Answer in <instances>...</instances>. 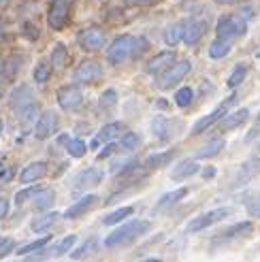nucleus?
I'll use <instances>...</instances> for the list:
<instances>
[{"mask_svg":"<svg viewBox=\"0 0 260 262\" xmlns=\"http://www.w3.org/2000/svg\"><path fill=\"white\" fill-rule=\"evenodd\" d=\"M149 49V41L141 34H122L107 47V62L113 67H120L130 60L143 56Z\"/></svg>","mask_w":260,"mask_h":262,"instance_id":"obj_1","label":"nucleus"},{"mask_svg":"<svg viewBox=\"0 0 260 262\" xmlns=\"http://www.w3.org/2000/svg\"><path fill=\"white\" fill-rule=\"evenodd\" d=\"M151 228V224L147 220H130L126 222V224H122L118 230L109 232L105 241H102V245L109 247V250H115V247H126L130 243H135L139 237H143V234H147Z\"/></svg>","mask_w":260,"mask_h":262,"instance_id":"obj_2","label":"nucleus"},{"mask_svg":"<svg viewBox=\"0 0 260 262\" xmlns=\"http://www.w3.org/2000/svg\"><path fill=\"white\" fill-rule=\"evenodd\" d=\"M250 17L243 15H222L215 24V34L218 38H224V41H235V38L243 36L248 30Z\"/></svg>","mask_w":260,"mask_h":262,"instance_id":"obj_3","label":"nucleus"},{"mask_svg":"<svg viewBox=\"0 0 260 262\" xmlns=\"http://www.w3.org/2000/svg\"><path fill=\"white\" fill-rule=\"evenodd\" d=\"M190 71H192V62L190 60L173 62L166 71H162L160 75H156V85H158L160 90H171L179 81H184V77H188Z\"/></svg>","mask_w":260,"mask_h":262,"instance_id":"obj_4","label":"nucleus"},{"mask_svg":"<svg viewBox=\"0 0 260 262\" xmlns=\"http://www.w3.org/2000/svg\"><path fill=\"white\" fill-rule=\"evenodd\" d=\"M75 0H51L47 9V24L51 30H64L71 19Z\"/></svg>","mask_w":260,"mask_h":262,"instance_id":"obj_5","label":"nucleus"},{"mask_svg":"<svg viewBox=\"0 0 260 262\" xmlns=\"http://www.w3.org/2000/svg\"><path fill=\"white\" fill-rule=\"evenodd\" d=\"M237 100V94H232V96H228L222 104H220V107H215L209 115H205V117H201V120L197 122V124H194L192 126V130H190V135L192 137H197V135H203L205 133V130H209L211 126H215L220 120H222V117L228 113V109H230V104L232 102H235Z\"/></svg>","mask_w":260,"mask_h":262,"instance_id":"obj_6","label":"nucleus"},{"mask_svg":"<svg viewBox=\"0 0 260 262\" xmlns=\"http://www.w3.org/2000/svg\"><path fill=\"white\" fill-rule=\"evenodd\" d=\"M230 213H232V211H230V207H218V209H211V211L201 213L199 217L190 220V222H188V226H186V230H188V232H201V230H205V228H209V226L218 224V222L226 220Z\"/></svg>","mask_w":260,"mask_h":262,"instance_id":"obj_7","label":"nucleus"},{"mask_svg":"<svg viewBox=\"0 0 260 262\" xmlns=\"http://www.w3.org/2000/svg\"><path fill=\"white\" fill-rule=\"evenodd\" d=\"M77 43L85 51H100L107 45V32L98 26H90V28L77 32Z\"/></svg>","mask_w":260,"mask_h":262,"instance_id":"obj_8","label":"nucleus"},{"mask_svg":"<svg viewBox=\"0 0 260 262\" xmlns=\"http://www.w3.org/2000/svg\"><path fill=\"white\" fill-rule=\"evenodd\" d=\"M102 75H105V71H102L100 62H96V60H83L79 67L75 69L73 81L75 83H94V81L102 79Z\"/></svg>","mask_w":260,"mask_h":262,"instance_id":"obj_9","label":"nucleus"},{"mask_svg":"<svg viewBox=\"0 0 260 262\" xmlns=\"http://www.w3.org/2000/svg\"><path fill=\"white\" fill-rule=\"evenodd\" d=\"M102 179H105V171H102V168H98V166H90V168H85V171H81V173L75 175V179H73V190L85 192V190H90V188H96Z\"/></svg>","mask_w":260,"mask_h":262,"instance_id":"obj_10","label":"nucleus"},{"mask_svg":"<svg viewBox=\"0 0 260 262\" xmlns=\"http://www.w3.org/2000/svg\"><path fill=\"white\" fill-rule=\"evenodd\" d=\"M58 104L64 111H79L83 104V92L77 85H64L58 90Z\"/></svg>","mask_w":260,"mask_h":262,"instance_id":"obj_11","label":"nucleus"},{"mask_svg":"<svg viewBox=\"0 0 260 262\" xmlns=\"http://www.w3.org/2000/svg\"><path fill=\"white\" fill-rule=\"evenodd\" d=\"M56 128H58V113L56 111H43L34 124V137L38 141H45L56 133Z\"/></svg>","mask_w":260,"mask_h":262,"instance_id":"obj_12","label":"nucleus"},{"mask_svg":"<svg viewBox=\"0 0 260 262\" xmlns=\"http://www.w3.org/2000/svg\"><path fill=\"white\" fill-rule=\"evenodd\" d=\"M122 133H126V124H122V122H111V124L102 126V128L98 130V135L92 139L90 147H92V149H100L102 145H107V143H111L113 139H118Z\"/></svg>","mask_w":260,"mask_h":262,"instance_id":"obj_13","label":"nucleus"},{"mask_svg":"<svg viewBox=\"0 0 260 262\" xmlns=\"http://www.w3.org/2000/svg\"><path fill=\"white\" fill-rule=\"evenodd\" d=\"M175 126H179L177 120H168L164 115H156L151 120V135L158 139V141H168L175 135Z\"/></svg>","mask_w":260,"mask_h":262,"instance_id":"obj_14","label":"nucleus"},{"mask_svg":"<svg viewBox=\"0 0 260 262\" xmlns=\"http://www.w3.org/2000/svg\"><path fill=\"white\" fill-rule=\"evenodd\" d=\"M38 98L34 96V92H32V88L30 85H17L15 90L11 92V96H9V102H11V109L13 111H21L24 107H28V104H32V102H36Z\"/></svg>","mask_w":260,"mask_h":262,"instance_id":"obj_15","label":"nucleus"},{"mask_svg":"<svg viewBox=\"0 0 260 262\" xmlns=\"http://www.w3.org/2000/svg\"><path fill=\"white\" fill-rule=\"evenodd\" d=\"M207 34V21L205 19H188L184 21V41L186 45H197L201 38Z\"/></svg>","mask_w":260,"mask_h":262,"instance_id":"obj_16","label":"nucleus"},{"mask_svg":"<svg viewBox=\"0 0 260 262\" xmlns=\"http://www.w3.org/2000/svg\"><path fill=\"white\" fill-rule=\"evenodd\" d=\"M260 175V158H252V160H245L239 171L235 175V181H232V188H239V186H245V183H250L254 177Z\"/></svg>","mask_w":260,"mask_h":262,"instance_id":"obj_17","label":"nucleus"},{"mask_svg":"<svg viewBox=\"0 0 260 262\" xmlns=\"http://www.w3.org/2000/svg\"><path fill=\"white\" fill-rule=\"evenodd\" d=\"M175 51H160V54H156L147 64H145V73L147 75H160L162 71H166L171 64L175 62Z\"/></svg>","mask_w":260,"mask_h":262,"instance_id":"obj_18","label":"nucleus"},{"mask_svg":"<svg viewBox=\"0 0 260 262\" xmlns=\"http://www.w3.org/2000/svg\"><path fill=\"white\" fill-rule=\"evenodd\" d=\"M248 117H250V111L248 109H237V111H232V113H226L222 120L218 122V130H220V133L235 130V128H239V126H243L245 122H248Z\"/></svg>","mask_w":260,"mask_h":262,"instance_id":"obj_19","label":"nucleus"},{"mask_svg":"<svg viewBox=\"0 0 260 262\" xmlns=\"http://www.w3.org/2000/svg\"><path fill=\"white\" fill-rule=\"evenodd\" d=\"M98 203V196L96 194H88V196H83V199H79L73 207H69L67 211L62 213V217H67V220H77V217H81L85 211H90L94 205Z\"/></svg>","mask_w":260,"mask_h":262,"instance_id":"obj_20","label":"nucleus"},{"mask_svg":"<svg viewBox=\"0 0 260 262\" xmlns=\"http://www.w3.org/2000/svg\"><path fill=\"white\" fill-rule=\"evenodd\" d=\"M47 175V162L38 160V162H32L24 168V171L19 173V181L24 183V186H30V183H36L38 179H43Z\"/></svg>","mask_w":260,"mask_h":262,"instance_id":"obj_21","label":"nucleus"},{"mask_svg":"<svg viewBox=\"0 0 260 262\" xmlns=\"http://www.w3.org/2000/svg\"><path fill=\"white\" fill-rule=\"evenodd\" d=\"M15 115H17V120H19V124H21V128L26 130V133H28V130H34V124L38 120V115H41V104H38V100H36L32 104H28V107H24L21 111H17Z\"/></svg>","mask_w":260,"mask_h":262,"instance_id":"obj_22","label":"nucleus"},{"mask_svg":"<svg viewBox=\"0 0 260 262\" xmlns=\"http://www.w3.org/2000/svg\"><path fill=\"white\" fill-rule=\"evenodd\" d=\"M58 143L69 151V156H73V158H83L85 151H88L85 143L81 139H77V137H71V135H60Z\"/></svg>","mask_w":260,"mask_h":262,"instance_id":"obj_23","label":"nucleus"},{"mask_svg":"<svg viewBox=\"0 0 260 262\" xmlns=\"http://www.w3.org/2000/svg\"><path fill=\"white\" fill-rule=\"evenodd\" d=\"M60 217H62L60 211H47V213H43V215L34 217L32 224H30V228H32V232H47Z\"/></svg>","mask_w":260,"mask_h":262,"instance_id":"obj_24","label":"nucleus"},{"mask_svg":"<svg viewBox=\"0 0 260 262\" xmlns=\"http://www.w3.org/2000/svg\"><path fill=\"white\" fill-rule=\"evenodd\" d=\"M100 250V241H98V237H90V239H85L77 250H73L71 252V258L73 260H81V258H90L92 254H96Z\"/></svg>","mask_w":260,"mask_h":262,"instance_id":"obj_25","label":"nucleus"},{"mask_svg":"<svg viewBox=\"0 0 260 262\" xmlns=\"http://www.w3.org/2000/svg\"><path fill=\"white\" fill-rule=\"evenodd\" d=\"M49 64H51V69H56V71H62L64 67L69 64V49L64 43H56L54 49H51V56H49Z\"/></svg>","mask_w":260,"mask_h":262,"instance_id":"obj_26","label":"nucleus"},{"mask_svg":"<svg viewBox=\"0 0 260 262\" xmlns=\"http://www.w3.org/2000/svg\"><path fill=\"white\" fill-rule=\"evenodd\" d=\"M162 38H164V43H166V45H171V47L179 45L181 41H184V21L166 26L164 32H162Z\"/></svg>","mask_w":260,"mask_h":262,"instance_id":"obj_27","label":"nucleus"},{"mask_svg":"<svg viewBox=\"0 0 260 262\" xmlns=\"http://www.w3.org/2000/svg\"><path fill=\"white\" fill-rule=\"evenodd\" d=\"M194 173H199V162H194V160H184V162H179L175 168H173V181H181V179H188L192 177Z\"/></svg>","mask_w":260,"mask_h":262,"instance_id":"obj_28","label":"nucleus"},{"mask_svg":"<svg viewBox=\"0 0 260 262\" xmlns=\"http://www.w3.org/2000/svg\"><path fill=\"white\" fill-rule=\"evenodd\" d=\"M75 241H77V237L75 234H69V237H64L60 243H56V245H51L49 250H47V254H49V258H58V256H64V254H69L73 247H75Z\"/></svg>","mask_w":260,"mask_h":262,"instance_id":"obj_29","label":"nucleus"},{"mask_svg":"<svg viewBox=\"0 0 260 262\" xmlns=\"http://www.w3.org/2000/svg\"><path fill=\"white\" fill-rule=\"evenodd\" d=\"M232 49V41H224V38H215V41L209 45V58L211 60H222L230 54Z\"/></svg>","mask_w":260,"mask_h":262,"instance_id":"obj_30","label":"nucleus"},{"mask_svg":"<svg viewBox=\"0 0 260 262\" xmlns=\"http://www.w3.org/2000/svg\"><path fill=\"white\" fill-rule=\"evenodd\" d=\"M173 158H175V149L162 151V154H154V156H149L145 162H143V166H145V168H160V166H164L166 162H171Z\"/></svg>","mask_w":260,"mask_h":262,"instance_id":"obj_31","label":"nucleus"},{"mask_svg":"<svg viewBox=\"0 0 260 262\" xmlns=\"http://www.w3.org/2000/svg\"><path fill=\"white\" fill-rule=\"evenodd\" d=\"M188 194V188H179V190H175V192H168V194H164L162 199L158 201V205H156V209H168V207H173L175 203H179L184 196Z\"/></svg>","mask_w":260,"mask_h":262,"instance_id":"obj_32","label":"nucleus"},{"mask_svg":"<svg viewBox=\"0 0 260 262\" xmlns=\"http://www.w3.org/2000/svg\"><path fill=\"white\" fill-rule=\"evenodd\" d=\"M118 147L122 149V151H135V149H139L141 147V135H137V133H122V139H120V143H118Z\"/></svg>","mask_w":260,"mask_h":262,"instance_id":"obj_33","label":"nucleus"},{"mask_svg":"<svg viewBox=\"0 0 260 262\" xmlns=\"http://www.w3.org/2000/svg\"><path fill=\"white\" fill-rule=\"evenodd\" d=\"M252 230V222H241V224H235L226 228V232L220 234V241H226V239H235V237H243V234H248Z\"/></svg>","mask_w":260,"mask_h":262,"instance_id":"obj_34","label":"nucleus"},{"mask_svg":"<svg viewBox=\"0 0 260 262\" xmlns=\"http://www.w3.org/2000/svg\"><path fill=\"white\" fill-rule=\"evenodd\" d=\"M248 73H250V67L245 62H241V64H237L235 69H232V73H230V77H228V88H237V85H241L243 81H245V77H248Z\"/></svg>","mask_w":260,"mask_h":262,"instance_id":"obj_35","label":"nucleus"},{"mask_svg":"<svg viewBox=\"0 0 260 262\" xmlns=\"http://www.w3.org/2000/svg\"><path fill=\"white\" fill-rule=\"evenodd\" d=\"M47 245H51V237H41V239H36L32 243H26V245L17 247L15 252H17V256H28V254H34L38 250H43V247H47Z\"/></svg>","mask_w":260,"mask_h":262,"instance_id":"obj_36","label":"nucleus"},{"mask_svg":"<svg viewBox=\"0 0 260 262\" xmlns=\"http://www.w3.org/2000/svg\"><path fill=\"white\" fill-rule=\"evenodd\" d=\"M135 213V207H120V209H115L113 213H109V215H105V224L107 226H113V224H120V222H124L126 217H130Z\"/></svg>","mask_w":260,"mask_h":262,"instance_id":"obj_37","label":"nucleus"},{"mask_svg":"<svg viewBox=\"0 0 260 262\" xmlns=\"http://www.w3.org/2000/svg\"><path fill=\"white\" fill-rule=\"evenodd\" d=\"M222 149H224V139H215L197 151V158H213V156H218Z\"/></svg>","mask_w":260,"mask_h":262,"instance_id":"obj_38","label":"nucleus"},{"mask_svg":"<svg viewBox=\"0 0 260 262\" xmlns=\"http://www.w3.org/2000/svg\"><path fill=\"white\" fill-rule=\"evenodd\" d=\"M32 77H34V83L38 85H45L49 81V77H51V64L47 62H38L34 71H32Z\"/></svg>","mask_w":260,"mask_h":262,"instance_id":"obj_39","label":"nucleus"},{"mask_svg":"<svg viewBox=\"0 0 260 262\" xmlns=\"http://www.w3.org/2000/svg\"><path fill=\"white\" fill-rule=\"evenodd\" d=\"M54 201H56V192L43 188L41 192L34 196V207H36V209H49L51 205H54Z\"/></svg>","mask_w":260,"mask_h":262,"instance_id":"obj_40","label":"nucleus"},{"mask_svg":"<svg viewBox=\"0 0 260 262\" xmlns=\"http://www.w3.org/2000/svg\"><path fill=\"white\" fill-rule=\"evenodd\" d=\"M192 100H194V90L192 88H179L177 90V94H175L177 107L186 109V107H190V104H192Z\"/></svg>","mask_w":260,"mask_h":262,"instance_id":"obj_41","label":"nucleus"},{"mask_svg":"<svg viewBox=\"0 0 260 262\" xmlns=\"http://www.w3.org/2000/svg\"><path fill=\"white\" fill-rule=\"evenodd\" d=\"M115 102H118V92H115V90H105V92H102V96L98 98V104H100L102 111L113 109Z\"/></svg>","mask_w":260,"mask_h":262,"instance_id":"obj_42","label":"nucleus"},{"mask_svg":"<svg viewBox=\"0 0 260 262\" xmlns=\"http://www.w3.org/2000/svg\"><path fill=\"white\" fill-rule=\"evenodd\" d=\"M41 190H43L41 186H34V183H30V188H26V190H21V192L15 194V205H24L28 199H34V196L41 192Z\"/></svg>","mask_w":260,"mask_h":262,"instance_id":"obj_43","label":"nucleus"},{"mask_svg":"<svg viewBox=\"0 0 260 262\" xmlns=\"http://www.w3.org/2000/svg\"><path fill=\"white\" fill-rule=\"evenodd\" d=\"M245 209H248V213H250V215L260 217V194H254L252 199L245 201Z\"/></svg>","mask_w":260,"mask_h":262,"instance_id":"obj_44","label":"nucleus"},{"mask_svg":"<svg viewBox=\"0 0 260 262\" xmlns=\"http://www.w3.org/2000/svg\"><path fill=\"white\" fill-rule=\"evenodd\" d=\"M120 147L115 145V143H107V149H102V151H98V160H105V158H109V156L113 154V151H118Z\"/></svg>","mask_w":260,"mask_h":262,"instance_id":"obj_45","label":"nucleus"},{"mask_svg":"<svg viewBox=\"0 0 260 262\" xmlns=\"http://www.w3.org/2000/svg\"><path fill=\"white\" fill-rule=\"evenodd\" d=\"M260 135V113H258V117H256V122H254V128L248 133V137H245V141H254L256 137Z\"/></svg>","mask_w":260,"mask_h":262,"instance_id":"obj_46","label":"nucleus"},{"mask_svg":"<svg viewBox=\"0 0 260 262\" xmlns=\"http://www.w3.org/2000/svg\"><path fill=\"white\" fill-rule=\"evenodd\" d=\"M24 32H26V36H28L30 41H36V38H38V28H36V26L32 28V24H26L24 26Z\"/></svg>","mask_w":260,"mask_h":262,"instance_id":"obj_47","label":"nucleus"},{"mask_svg":"<svg viewBox=\"0 0 260 262\" xmlns=\"http://www.w3.org/2000/svg\"><path fill=\"white\" fill-rule=\"evenodd\" d=\"M128 7H147V5H156L158 0H124Z\"/></svg>","mask_w":260,"mask_h":262,"instance_id":"obj_48","label":"nucleus"},{"mask_svg":"<svg viewBox=\"0 0 260 262\" xmlns=\"http://www.w3.org/2000/svg\"><path fill=\"white\" fill-rule=\"evenodd\" d=\"M9 213V201L7 199H0V220H5Z\"/></svg>","mask_w":260,"mask_h":262,"instance_id":"obj_49","label":"nucleus"},{"mask_svg":"<svg viewBox=\"0 0 260 262\" xmlns=\"http://www.w3.org/2000/svg\"><path fill=\"white\" fill-rule=\"evenodd\" d=\"M211 177H215V168L213 166L203 168V179H211Z\"/></svg>","mask_w":260,"mask_h":262,"instance_id":"obj_50","label":"nucleus"},{"mask_svg":"<svg viewBox=\"0 0 260 262\" xmlns=\"http://www.w3.org/2000/svg\"><path fill=\"white\" fill-rule=\"evenodd\" d=\"M215 3H218V5H235L237 0H215Z\"/></svg>","mask_w":260,"mask_h":262,"instance_id":"obj_51","label":"nucleus"},{"mask_svg":"<svg viewBox=\"0 0 260 262\" xmlns=\"http://www.w3.org/2000/svg\"><path fill=\"white\" fill-rule=\"evenodd\" d=\"M141 262H162V260H158V258H145V260H141Z\"/></svg>","mask_w":260,"mask_h":262,"instance_id":"obj_52","label":"nucleus"},{"mask_svg":"<svg viewBox=\"0 0 260 262\" xmlns=\"http://www.w3.org/2000/svg\"><path fill=\"white\" fill-rule=\"evenodd\" d=\"M3 133H5V122L0 120V137H3Z\"/></svg>","mask_w":260,"mask_h":262,"instance_id":"obj_53","label":"nucleus"},{"mask_svg":"<svg viewBox=\"0 0 260 262\" xmlns=\"http://www.w3.org/2000/svg\"><path fill=\"white\" fill-rule=\"evenodd\" d=\"M5 175V166H3V162H0V177Z\"/></svg>","mask_w":260,"mask_h":262,"instance_id":"obj_54","label":"nucleus"},{"mask_svg":"<svg viewBox=\"0 0 260 262\" xmlns=\"http://www.w3.org/2000/svg\"><path fill=\"white\" fill-rule=\"evenodd\" d=\"M3 67H5V64H3V60H0V73H3Z\"/></svg>","mask_w":260,"mask_h":262,"instance_id":"obj_55","label":"nucleus"},{"mask_svg":"<svg viewBox=\"0 0 260 262\" xmlns=\"http://www.w3.org/2000/svg\"><path fill=\"white\" fill-rule=\"evenodd\" d=\"M5 241H7V239H0V247H3V245H5Z\"/></svg>","mask_w":260,"mask_h":262,"instance_id":"obj_56","label":"nucleus"},{"mask_svg":"<svg viewBox=\"0 0 260 262\" xmlns=\"http://www.w3.org/2000/svg\"><path fill=\"white\" fill-rule=\"evenodd\" d=\"M258 154H260V147H258Z\"/></svg>","mask_w":260,"mask_h":262,"instance_id":"obj_57","label":"nucleus"}]
</instances>
